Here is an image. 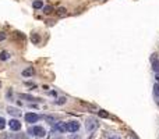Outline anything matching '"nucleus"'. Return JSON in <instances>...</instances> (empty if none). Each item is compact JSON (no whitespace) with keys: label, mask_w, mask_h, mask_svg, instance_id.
<instances>
[{"label":"nucleus","mask_w":159,"mask_h":139,"mask_svg":"<svg viewBox=\"0 0 159 139\" xmlns=\"http://www.w3.org/2000/svg\"><path fill=\"white\" fill-rule=\"evenodd\" d=\"M27 133L31 136H35V138H43L46 135V130L41 125H32V127L28 128Z\"/></svg>","instance_id":"nucleus-1"},{"label":"nucleus","mask_w":159,"mask_h":139,"mask_svg":"<svg viewBox=\"0 0 159 139\" xmlns=\"http://www.w3.org/2000/svg\"><path fill=\"white\" fill-rule=\"evenodd\" d=\"M98 127H99V122H98V120H96L95 117H89V118L85 120V130H87L88 132L95 131Z\"/></svg>","instance_id":"nucleus-2"},{"label":"nucleus","mask_w":159,"mask_h":139,"mask_svg":"<svg viewBox=\"0 0 159 139\" xmlns=\"http://www.w3.org/2000/svg\"><path fill=\"white\" fill-rule=\"evenodd\" d=\"M66 127H67V132L70 133H77L78 131H80V128H81V124L78 122V121H67L66 122Z\"/></svg>","instance_id":"nucleus-3"},{"label":"nucleus","mask_w":159,"mask_h":139,"mask_svg":"<svg viewBox=\"0 0 159 139\" xmlns=\"http://www.w3.org/2000/svg\"><path fill=\"white\" fill-rule=\"evenodd\" d=\"M7 125L10 127V130L13 132H18V131H21V122L18 118H11L10 121H7Z\"/></svg>","instance_id":"nucleus-4"},{"label":"nucleus","mask_w":159,"mask_h":139,"mask_svg":"<svg viewBox=\"0 0 159 139\" xmlns=\"http://www.w3.org/2000/svg\"><path fill=\"white\" fill-rule=\"evenodd\" d=\"M24 118H25V121H27V124H31V125H32V124H35V122H38L41 117H39L36 113H31V111H30V113H27V114L24 115Z\"/></svg>","instance_id":"nucleus-5"},{"label":"nucleus","mask_w":159,"mask_h":139,"mask_svg":"<svg viewBox=\"0 0 159 139\" xmlns=\"http://www.w3.org/2000/svg\"><path fill=\"white\" fill-rule=\"evenodd\" d=\"M53 131H57L59 133H66L67 132L66 122H63V121H57L56 124H53Z\"/></svg>","instance_id":"nucleus-6"},{"label":"nucleus","mask_w":159,"mask_h":139,"mask_svg":"<svg viewBox=\"0 0 159 139\" xmlns=\"http://www.w3.org/2000/svg\"><path fill=\"white\" fill-rule=\"evenodd\" d=\"M20 99H24L27 102H42V99H39V97H35L32 95H27V93H18L17 95Z\"/></svg>","instance_id":"nucleus-7"},{"label":"nucleus","mask_w":159,"mask_h":139,"mask_svg":"<svg viewBox=\"0 0 159 139\" xmlns=\"http://www.w3.org/2000/svg\"><path fill=\"white\" fill-rule=\"evenodd\" d=\"M7 113H9L10 115H13L14 118H18L20 115H21V110L17 109V107H13V106H9V107H7Z\"/></svg>","instance_id":"nucleus-8"},{"label":"nucleus","mask_w":159,"mask_h":139,"mask_svg":"<svg viewBox=\"0 0 159 139\" xmlns=\"http://www.w3.org/2000/svg\"><path fill=\"white\" fill-rule=\"evenodd\" d=\"M153 73H159V60L156 58V54H152V64H151Z\"/></svg>","instance_id":"nucleus-9"},{"label":"nucleus","mask_w":159,"mask_h":139,"mask_svg":"<svg viewBox=\"0 0 159 139\" xmlns=\"http://www.w3.org/2000/svg\"><path fill=\"white\" fill-rule=\"evenodd\" d=\"M22 77L24 78H30V77H32L34 74H35V70H34V67H28V68L22 70Z\"/></svg>","instance_id":"nucleus-10"},{"label":"nucleus","mask_w":159,"mask_h":139,"mask_svg":"<svg viewBox=\"0 0 159 139\" xmlns=\"http://www.w3.org/2000/svg\"><path fill=\"white\" fill-rule=\"evenodd\" d=\"M45 121L46 122H48L49 125H53V124H56L57 122V120H59V117H57V115H45Z\"/></svg>","instance_id":"nucleus-11"},{"label":"nucleus","mask_w":159,"mask_h":139,"mask_svg":"<svg viewBox=\"0 0 159 139\" xmlns=\"http://www.w3.org/2000/svg\"><path fill=\"white\" fill-rule=\"evenodd\" d=\"M43 6H45V4H43V0H34L32 2V7L35 10H42Z\"/></svg>","instance_id":"nucleus-12"},{"label":"nucleus","mask_w":159,"mask_h":139,"mask_svg":"<svg viewBox=\"0 0 159 139\" xmlns=\"http://www.w3.org/2000/svg\"><path fill=\"white\" fill-rule=\"evenodd\" d=\"M152 93H153V97H155L156 100H159V82H155V84H153Z\"/></svg>","instance_id":"nucleus-13"},{"label":"nucleus","mask_w":159,"mask_h":139,"mask_svg":"<svg viewBox=\"0 0 159 139\" xmlns=\"http://www.w3.org/2000/svg\"><path fill=\"white\" fill-rule=\"evenodd\" d=\"M31 42L35 43V45H38V43L41 42V36H39V33H35V32H34L32 35H31Z\"/></svg>","instance_id":"nucleus-14"},{"label":"nucleus","mask_w":159,"mask_h":139,"mask_svg":"<svg viewBox=\"0 0 159 139\" xmlns=\"http://www.w3.org/2000/svg\"><path fill=\"white\" fill-rule=\"evenodd\" d=\"M0 60H2V61L10 60V53H9V51H6V50L2 51V53H0Z\"/></svg>","instance_id":"nucleus-15"},{"label":"nucleus","mask_w":159,"mask_h":139,"mask_svg":"<svg viewBox=\"0 0 159 139\" xmlns=\"http://www.w3.org/2000/svg\"><path fill=\"white\" fill-rule=\"evenodd\" d=\"M43 13H45L46 15H49V14H52V13H53V7L52 6H43Z\"/></svg>","instance_id":"nucleus-16"},{"label":"nucleus","mask_w":159,"mask_h":139,"mask_svg":"<svg viewBox=\"0 0 159 139\" xmlns=\"http://www.w3.org/2000/svg\"><path fill=\"white\" fill-rule=\"evenodd\" d=\"M6 124H7V121L3 117H0V131H3L6 128Z\"/></svg>","instance_id":"nucleus-17"},{"label":"nucleus","mask_w":159,"mask_h":139,"mask_svg":"<svg viewBox=\"0 0 159 139\" xmlns=\"http://www.w3.org/2000/svg\"><path fill=\"white\" fill-rule=\"evenodd\" d=\"M98 114H99V117H102V118L109 117V113H108V111H105V110H99Z\"/></svg>","instance_id":"nucleus-18"},{"label":"nucleus","mask_w":159,"mask_h":139,"mask_svg":"<svg viewBox=\"0 0 159 139\" xmlns=\"http://www.w3.org/2000/svg\"><path fill=\"white\" fill-rule=\"evenodd\" d=\"M54 103H56V104H64V103H66V97H59Z\"/></svg>","instance_id":"nucleus-19"},{"label":"nucleus","mask_w":159,"mask_h":139,"mask_svg":"<svg viewBox=\"0 0 159 139\" xmlns=\"http://www.w3.org/2000/svg\"><path fill=\"white\" fill-rule=\"evenodd\" d=\"M6 97H7L9 100H13V91H11V89H9V91H7Z\"/></svg>","instance_id":"nucleus-20"},{"label":"nucleus","mask_w":159,"mask_h":139,"mask_svg":"<svg viewBox=\"0 0 159 139\" xmlns=\"http://www.w3.org/2000/svg\"><path fill=\"white\" fill-rule=\"evenodd\" d=\"M57 14H59V15H64V14H66V9H63V7H60V9L57 10Z\"/></svg>","instance_id":"nucleus-21"},{"label":"nucleus","mask_w":159,"mask_h":139,"mask_svg":"<svg viewBox=\"0 0 159 139\" xmlns=\"http://www.w3.org/2000/svg\"><path fill=\"white\" fill-rule=\"evenodd\" d=\"M7 38V35H6V32H0V42L2 40H4Z\"/></svg>","instance_id":"nucleus-22"},{"label":"nucleus","mask_w":159,"mask_h":139,"mask_svg":"<svg viewBox=\"0 0 159 139\" xmlns=\"http://www.w3.org/2000/svg\"><path fill=\"white\" fill-rule=\"evenodd\" d=\"M69 139H80V136H78L77 135V133H73V135L71 136H70V138Z\"/></svg>","instance_id":"nucleus-23"},{"label":"nucleus","mask_w":159,"mask_h":139,"mask_svg":"<svg viewBox=\"0 0 159 139\" xmlns=\"http://www.w3.org/2000/svg\"><path fill=\"white\" fill-rule=\"evenodd\" d=\"M108 139H120V136H119V135H110Z\"/></svg>","instance_id":"nucleus-24"},{"label":"nucleus","mask_w":159,"mask_h":139,"mask_svg":"<svg viewBox=\"0 0 159 139\" xmlns=\"http://www.w3.org/2000/svg\"><path fill=\"white\" fill-rule=\"evenodd\" d=\"M53 139H66V138H64V136L63 135H62V133H60V135H57V136H54V138Z\"/></svg>","instance_id":"nucleus-25"},{"label":"nucleus","mask_w":159,"mask_h":139,"mask_svg":"<svg viewBox=\"0 0 159 139\" xmlns=\"http://www.w3.org/2000/svg\"><path fill=\"white\" fill-rule=\"evenodd\" d=\"M0 139H7V133H0Z\"/></svg>","instance_id":"nucleus-26"},{"label":"nucleus","mask_w":159,"mask_h":139,"mask_svg":"<svg viewBox=\"0 0 159 139\" xmlns=\"http://www.w3.org/2000/svg\"><path fill=\"white\" fill-rule=\"evenodd\" d=\"M155 79L156 82H159V73H155Z\"/></svg>","instance_id":"nucleus-27"},{"label":"nucleus","mask_w":159,"mask_h":139,"mask_svg":"<svg viewBox=\"0 0 159 139\" xmlns=\"http://www.w3.org/2000/svg\"><path fill=\"white\" fill-rule=\"evenodd\" d=\"M25 85H27V86H34L32 82H25Z\"/></svg>","instance_id":"nucleus-28"},{"label":"nucleus","mask_w":159,"mask_h":139,"mask_svg":"<svg viewBox=\"0 0 159 139\" xmlns=\"http://www.w3.org/2000/svg\"><path fill=\"white\" fill-rule=\"evenodd\" d=\"M0 88H2V82H0Z\"/></svg>","instance_id":"nucleus-29"},{"label":"nucleus","mask_w":159,"mask_h":139,"mask_svg":"<svg viewBox=\"0 0 159 139\" xmlns=\"http://www.w3.org/2000/svg\"><path fill=\"white\" fill-rule=\"evenodd\" d=\"M38 139H42V138H38Z\"/></svg>","instance_id":"nucleus-30"}]
</instances>
